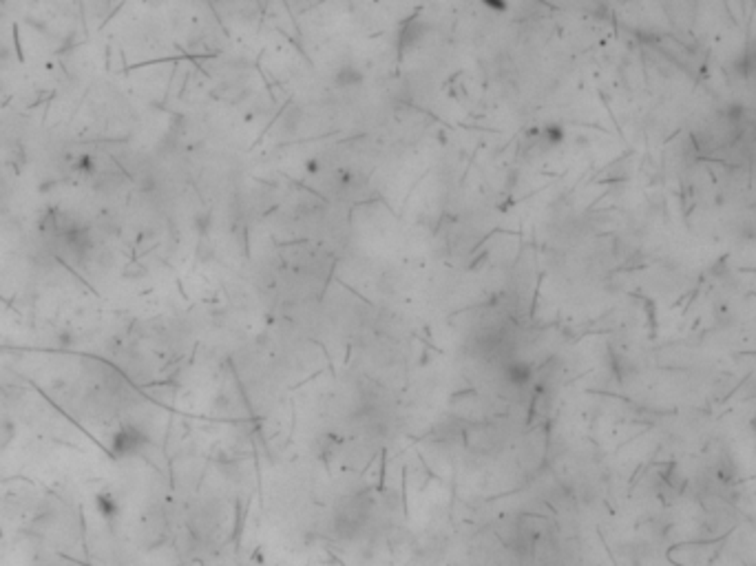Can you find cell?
I'll return each instance as SVG.
<instances>
[{
    "mask_svg": "<svg viewBox=\"0 0 756 566\" xmlns=\"http://www.w3.org/2000/svg\"><path fill=\"white\" fill-rule=\"evenodd\" d=\"M97 509H99V513L104 515V518H113V515H117V500L113 498L111 493H99L97 495Z\"/></svg>",
    "mask_w": 756,
    "mask_h": 566,
    "instance_id": "obj_4",
    "label": "cell"
},
{
    "mask_svg": "<svg viewBox=\"0 0 756 566\" xmlns=\"http://www.w3.org/2000/svg\"><path fill=\"white\" fill-rule=\"evenodd\" d=\"M334 82H336V86H341V89H356V86H361L365 82V75L356 64H343L336 71Z\"/></svg>",
    "mask_w": 756,
    "mask_h": 566,
    "instance_id": "obj_3",
    "label": "cell"
},
{
    "mask_svg": "<svg viewBox=\"0 0 756 566\" xmlns=\"http://www.w3.org/2000/svg\"><path fill=\"white\" fill-rule=\"evenodd\" d=\"M484 7H489L491 12H506V3L504 0H482Z\"/></svg>",
    "mask_w": 756,
    "mask_h": 566,
    "instance_id": "obj_6",
    "label": "cell"
},
{
    "mask_svg": "<svg viewBox=\"0 0 756 566\" xmlns=\"http://www.w3.org/2000/svg\"><path fill=\"white\" fill-rule=\"evenodd\" d=\"M427 32H429V25H427L423 18H418V16L416 18H410L407 23H403L401 32H398V38H396L398 51L405 56L407 51L416 49L418 43H421L423 38L427 36Z\"/></svg>",
    "mask_w": 756,
    "mask_h": 566,
    "instance_id": "obj_1",
    "label": "cell"
},
{
    "mask_svg": "<svg viewBox=\"0 0 756 566\" xmlns=\"http://www.w3.org/2000/svg\"><path fill=\"white\" fill-rule=\"evenodd\" d=\"M544 140L549 144H560L562 142V128L560 126H546L544 128Z\"/></svg>",
    "mask_w": 756,
    "mask_h": 566,
    "instance_id": "obj_5",
    "label": "cell"
},
{
    "mask_svg": "<svg viewBox=\"0 0 756 566\" xmlns=\"http://www.w3.org/2000/svg\"><path fill=\"white\" fill-rule=\"evenodd\" d=\"M142 434H139L135 427H122L111 440V449L117 458H126V456L137 453V449L142 447Z\"/></svg>",
    "mask_w": 756,
    "mask_h": 566,
    "instance_id": "obj_2",
    "label": "cell"
}]
</instances>
